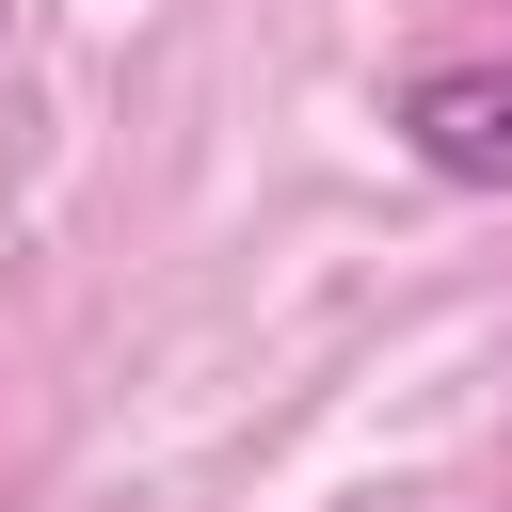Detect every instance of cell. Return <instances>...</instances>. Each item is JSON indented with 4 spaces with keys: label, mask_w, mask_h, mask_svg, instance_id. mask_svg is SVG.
Listing matches in <instances>:
<instances>
[{
    "label": "cell",
    "mask_w": 512,
    "mask_h": 512,
    "mask_svg": "<svg viewBox=\"0 0 512 512\" xmlns=\"http://www.w3.org/2000/svg\"><path fill=\"white\" fill-rule=\"evenodd\" d=\"M400 160H432L448 192H512V64H416L384 96Z\"/></svg>",
    "instance_id": "6da1fadb"
}]
</instances>
